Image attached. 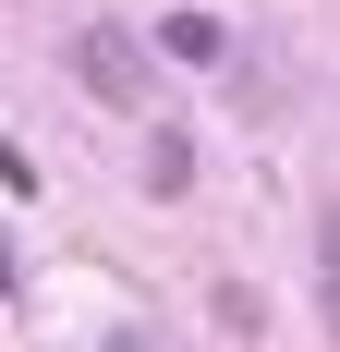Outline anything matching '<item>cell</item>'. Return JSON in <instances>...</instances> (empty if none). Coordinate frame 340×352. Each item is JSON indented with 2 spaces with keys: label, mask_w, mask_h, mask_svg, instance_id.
<instances>
[{
  "label": "cell",
  "mask_w": 340,
  "mask_h": 352,
  "mask_svg": "<svg viewBox=\"0 0 340 352\" xmlns=\"http://www.w3.org/2000/svg\"><path fill=\"white\" fill-rule=\"evenodd\" d=\"M73 73H85V98H109V109H146V85H158L122 25H85V36H73Z\"/></svg>",
  "instance_id": "1"
},
{
  "label": "cell",
  "mask_w": 340,
  "mask_h": 352,
  "mask_svg": "<svg viewBox=\"0 0 340 352\" xmlns=\"http://www.w3.org/2000/svg\"><path fill=\"white\" fill-rule=\"evenodd\" d=\"M158 49H170V61H219V49H231V25H219L206 0H182V12H158Z\"/></svg>",
  "instance_id": "2"
},
{
  "label": "cell",
  "mask_w": 340,
  "mask_h": 352,
  "mask_svg": "<svg viewBox=\"0 0 340 352\" xmlns=\"http://www.w3.org/2000/svg\"><path fill=\"white\" fill-rule=\"evenodd\" d=\"M182 182H195V134L158 122V134H146V195H182Z\"/></svg>",
  "instance_id": "3"
},
{
  "label": "cell",
  "mask_w": 340,
  "mask_h": 352,
  "mask_svg": "<svg viewBox=\"0 0 340 352\" xmlns=\"http://www.w3.org/2000/svg\"><path fill=\"white\" fill-rule=\"evenodd\" d=\"M316 255H328V328H340V207H328V231H316Z\"/></svg>",
  "instance_id": "4"
},
{
  "label": "cell",
  "mask_w": 340,
  "mask_h": 352,
  "mask_svg": "<svg viewBox=\"0 0 340 352\" xmlns=\"http://www.w3.org/2000/svg\"><path fill=\"white\" fill-rule=\"evenodd\" d=\"M12 292H25V267H12V243H0V304H12Z\"/></svg>",
  "instance_id": "5"
}]
</instances>
